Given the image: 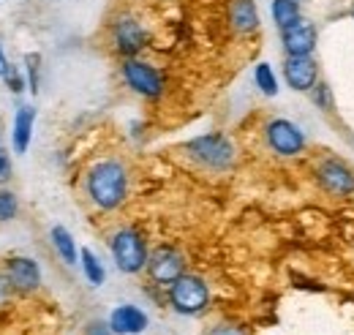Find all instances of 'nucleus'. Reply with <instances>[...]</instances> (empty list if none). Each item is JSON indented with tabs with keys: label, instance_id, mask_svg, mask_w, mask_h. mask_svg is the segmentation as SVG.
Returning a JSON list of instances; mask_svg holds the SVG:
<instances>
[{
	"label": "nucleus",
	"instance_id": "6",
	"mask_svg": "<svg viewBox=\"0 0 354 335\" xmlns=\"http://www.w3.org/2000/svg\"><path fill=\"white\" fill-rule=\"evenodd\" d=\"M316 180L333 197H349V194H354V169L344 159H324L316 167Z\"/></svg>",
	"mask_w": 354,
	"mask_h": 335
},
{
	"label": "nucleus",
	"instance_id": "9",
	"mask_svg": "<svg viewBox=\"0 0 354 335\" xmlns=\"http://www.w3.org/2000/svg\"><path fill=\"white\" fill-rule=\"evenodd\" d=\"M283 80L292 90L297 93H308L319 82V63L310 55H297V57H286L283 63Z\"/></svg>",
	"mask_w": 354,
	"mask_h": 335
},
{
	"label": "nucleus",
	"instance_id": "11",
	"mask_svg": "<svg viewBox=\"0 0 354 335\" xmlns=\"http://www.w3.org/2000/svg\"><path fill=\"white\" fill-rule=\"evenodd\" d=\"M281 42H283V49H286V57L310 55L316 49V28L306 19H300L292 28L281 30Z\"/></svg>",
	"mask_w": 354,
	"mask_h": 335
},
{
	"label": "nucleus",
	"instance_id": "29",
	"mask_svg": "<svg viewBox=\"0 0 354 335\" xmlns=\"http://www.w3.org/2000/svg\"><path fill=\"white\" fill-rule=\"evenodd\" d=\"M352 14H354V11H352Z\"/></svg>",
	"mask_w": 354,
	"mask_h": 335
},
{
	"label": "nucleus",
	"instance_id": "3",
	"mask_svg": "<svg viewBox=\"0 0 354 335\" xmlns=\"http://www.w3.org/2000/svg\"><path fill=\"white\" fill-rule=\"evenodd\" d=\"M188 156L194 161H199L202 167L207 169H229L234 164V145L223 136V134H205V136H196L185 145Z\"/></svg>",
	"mask_w": 354,
	"mask_h": 335
},
{
	"label": "nucleus",
	"instance_id": "2",
	"mask_svg": "<svg viewBox=\"0 0 354 335\" xmlns=\"http://www.w3.org/2000/svg\"><path fill=\"white\" fill-rule=\"evenodd\" d=\"M109 248H112V259H115L118 270L126 273V275H136L139 270L147 267L150 253H147V246H145V237L136 229H129V226L118 229L112 235V240H109Z\"/></svg>",
	"mask_w": 354,
	"mask_h": 335
},
{
	"label": "nucleus",
	"instance_id": "15",
	"mask_svg": "<svg viewBox=\"0 0 354 335\" xmlns=\"http://www.w3.org/2000/svg\"><path fill=\"white\" fill-rule=\"evenodd\" d=\"M33 123H36V109L33 107H19L14 118V150L25 153L33 136Z\"/></svg>",
	"mask_w": 354,
	"mask_h": 335
},
{
	"label": "nucleus",
	"instance_id": "1",
	"mask_svg": "<svg viewBox=\"0 0 354 335\" xmlns=\"http://www.w3.org/2000/svg\"><path fill=\"white\" fill-rule=\"evenodd\" d=\"M90 202L101 210L120 208L129 197V172L123 167V161L118 159H104L98 164H93L85 180Z\"/></svg>",
	"mask_w": 354,
	"mask_h": 335
},
{
	"label": "nucleus",
	"instance_id": "21",
	"mask_svg": "<svg viewBox=\"0 0 354 335\" xmlns=\"http://www.w3.org/2000/svg\"><path fill=\"white\" fill-rule=\"evenodd\" d=\"M19 212V202L11 191H0V221H11Z\"/></svg>",
	"mask_w": 354,
	"mask_h": 335
},
{
	"label": "nucleus",
	"instance_id": "28",
	"mask_svg": "<svg viewBox=\"0 0 354 335\" xmlns=\"http://www.w3.org/2000/svg\"><path fill=\"white\" fill-rule=\"evenodd\" d=\"M8 71H11V66H8V60H6V55H3V49H0V77L6 80V77H8Z\"/></svg>",
	"mask_w": 354,
	"mask_h": 335
},
{
	"label": "nucleus",
	"instance_id": "25",
	"mask_svg": "<svg viewBox=\"0 0 354 335\" xmlns=\"http://www.w3.org/2000/svg\"><path fill=\"white\" fill-rule=\"evenodd\" d=\"M6 82L11 84V90H14V93H22V90H25V82H22V77H19V74H17L14 69L8 71V77H6Z\"/></svg>",
	"mask_w": 354,
	"mask_h": 335
},
{
	"label": "nucleus",
	"instance_id": "4",
	"mask_svg": "<svg viewBox=\"0 0 354 335\" xmlns=\"http://www.w3.org/2000/svg\"><path fill=\"white\" fill-rule=\"evenodd\" d=\"M169 302L177 314L183 316H196L207 308L210 302V289L207 284L199 278V275H191V273H183L175 284L169 287Z\"/></svg>",
	"mask_w": 354,
	"mask_h": 335
},
{
	"label": "nucleus",
	"instance_id": "14",
	"mask_svg": "<svg viewBox=\"0 0 354 335\" xmlns=\"http://www.w3.org/2000/svg\"><path fill=\"white\" fill-rule=\"evenodd\" d=\"M229 19L237 33H254L259 28V8L254 0H232Z\"/></svg>",
	"mask_w": 354,
	"mask_h": 335
},
{
	"label": "nucleus",
	"instance_id": "7",
	"mask_svg": "<svg viewBox=\"0 0 354 335\" xmlns=\"http://www.w3.org/2000/svg\"><path fill=\"white\" fill-rule=\"evenodd\" d=\"M123 80L133 93H139L145 98H158L164 93V77L153 66H147L142 60H133V57L123 63Z\"/></svg>",
	"mask_w": 354,
	"mask_h": 335
},
{
	"label": "nucleus",
	"instance_id": "24",
	"mask_svg": "<svg viewBox=\"0 0 354 335\" xmlns=\"http://www.w3.org/2000/svg\"><path fill=\"white\" fill-rule=\"evenodd\" d=\"M207 335H245V333L240 327H232V325H216V327H210Z\"/></svg>",
	"mask_w": 354,
	"mask_h": 335
},
{
	"label": "nucleus",
	"instance_id": "27",
	"mask_svg": "<svg viewBox=\"0 0 354 335\" xmlns=\"http://www.w3.org/2000/svg\"><path fill=\"white\" fill-rule=\"evenodd\" d=\"M11 289H14V287L8 284V278H6V275H0V305L8 300V292H11Z\"/></svg>",
	"mask_w": 354,
	"mask_h": 335
},
{
	"label": "nucleus",
	"instance_id": "19",
	"mask_svg": "<svg viewBox=\"0 0 354 335\" xmlns=\"http://www.w3.org/2000/svg\"><path fill=\"white\" fill-rule=\"evenodd\" d=\"M254 82H257V87L265 96H275L278 93V80H275V71L270 69V63H259L254 69Z\"/></svg>",
	"mask_w": 354,
	"mask_h": 335
},
{
	"label": "nucleus",
	"instance_id": "23",
	"mask_svg": "<svg viewBox=\"0 0 354 335\" xmlns=\"http://www.w3.org/2000/svg\"><path fill=\"white\" fill-rule=\"evenodd\" d=\"M85 335H115V333H112L109 322H90L88 327H85Z\"/></svg>",
	"mask_w": 354,
	"mask_h": 335
},
{
	"label": "nucleus",
	"instance_id": "5",
	"mask_svg": "<svg viewBox=\"0 0 354 335\" xmlns=\"http://www.w3.org/2000/svg\"><path fill=\"white\" fill-rule=\"evenodd\" d=\"M265 139L267 147L275 153V156H283V159H295L306 150V134L300 131L297 123L286 120V118H275L265 126Z\"/></svg>",
	"mask_w": 354,
	"mask_h": 335
},
{
	"label": "nucleus",
	"instance_id": "8",
	"mask_svg": "<svg viewBox=\"0 0 354 335\" xmlns=\"http://www.w3.org/2000/svg\"><path fill=\"white\" fill-rule=\"evenodd\" d=\"M147 273H150V278H153L156 284L172 287L177 278L185 273V259H183V253L175 251V248L161 246L158 251L150 253V259H147Z\"/></svg>",
	"mask_w": 354,
	"mask_h": 335
},
{
	"label": "nucleus",
	"instance_id": "17",
	"mask_svg": "<svg viewBox=\"0 0 354 335\" xmlns=\"http://www.w3.org/2000/svg\"><path fill=\"white\" fill-rule=\"evenodd\" d=\"M272 19L278 25V30L292 28L295 22L303 19L300 14V0H272Z\"/></svg>",
	"mask_w": 354,
	"mask_h": 335
},
{
	"label": "nucleus",
	"instance_id": "18",
	"mask_svg": "<svg viewBox=\"0 0 354 335\" xmlns=\"http://www.w3.org/2000/svg\"><path fill=\"white\" fill-rule=\"evenodd\" d=\"M80 259H82L85 278H88L93 287H101V284H104V278H106V273H104V267H101L98 256L90 251V248H82V251H80Z\"/></svg>",
	"mask_w": 354,
	"mask_h": 335
},
{
	"label": "nucleus",
	"instance_id": "26",
	"mask_svg": "<svg viewBox=\"0 0 354 335\" xmlns=\"http://www.w3.org/2000/svg\"><path fill=\"white\" fill-rule=\"evenodd\" d=\"M11 177V161L6 153H0V183H6Z\"/></svg>",
	"mask_w": 354,
	"mask_h": 335
},
{
	"label": "nucleus",
	"instance_id": "13",
	"mask_svg": "<svg viewBox=\"0 0 354 335\" xmlns=\"http://www.w3.org/2000/svg\"><path fill=\"white\" fill-rule=\"evenodd\" d=\"M147 325H150L147 314L142 308H136V305H129V302L118 305L109 314V327H112L115 335H139L147 330Z\"/></svg>",
	"mask_w": 354,
	"mask_h": 335
},
{
	"label": "nucleus",
	"instance_id": "20",
	"mask_svg": "<svg viewBox=\"0 0 354 335\" xmlns=\"http://www.w3.org/2000/svg\"><path fill=\"white\" fill-rule=\"evenodd\" d=\"M310 98H313V104H316L319 109H324V112H333V109H335L333 90H330V84L327 82H316V87L310 90Z\"/></svg>",
	"mask_w": 354,
	"mask_h": 335
},
{
	"label": "nucleus",
	"instance_id": "22",
	"mask_svg": "<svg viewBox=\"0 0 354 335\" xmlns=\"http://www.w3.org/2000/svg\"><path fill=\"white\" fill-rule=\"evenodd\" d=\"M28 71H30V90H39V55H28Z\"/></svg>",
	"mask_w": 354,
	"mask_h": 335
},
{
	"label": "nucleus",
	"instance_id": "16",
	"mask_svg": "<svg viewBox=\"0 0 354 335\" xmlns=\"http://www.w3.org/2000/svg\"><path fill=\"white\" fill-rule=\"evenodd\" d=\"M49 237H52L55 251L60 253V259H63L66 264H77V259H80V253H77V243H74V237H71V232H68L66 226H52Z\"/></svg>",
	"mask_w": 354,
	"mask_h": 335
},
{
	"label": "nucleus",
	"instance_id": "12",
	"mask_svg": "<svg viewBox=\"0 0 354 335\" xmlns=\"http://www.w3.org/2000/svg\"><path fill=\"white\" fill-rule=\"evenodd\" d=\"M115 46H118V52L120 55H126V57H133L145 42H147V33H145V28L133 19V17H120L118 22H115Z\"/></svg>",
	"mask_w": 354,
	"mask_h": 335
},
{
	"label": "nucleus",
	"instance_id": "10",
	"mask_svg": "<svg viewBox=\"0 0 354 335\" xmlns=\"http://www.w3.org/2000/svg\"><path fill=\"white\" fill-rule=\"evenodd\" d=\"M6 278L19 292H36L41 287V267L30 256H11L6 262Z\"/></svg>",
	"mask_w": 354,
	"mask_h": 335
}]
</instances>
